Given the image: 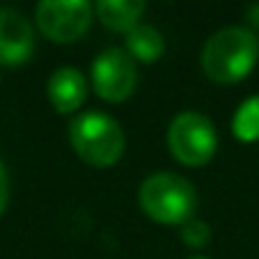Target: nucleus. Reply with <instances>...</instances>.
I'll list each match as a JSON object with an SVG mask.
<instances>
[{
	"instance_id": "f257e3e1",
	"label": "nucleus",
	"mask_w": 259,
	"mask_h": 259,
	"mask_svg": "<svg viewBox=\"0 0 259 259\" xmlns=\"http://www.w3.org/2000/svg\"><path fill=\"white\" fill-rule=\"evenodd\" d=\"M259 56V41L249 28L229 26L216 31L201 54V66L206 76L216 84H236L244 79Z\"/></svg>"
},
{
	"instance_id": "f03ea898",
	"label": "nucleus",
	"mask_w": 259,
	"mask_h": 259,
	"mask_svg": "<svg viewBox=\"0 0 259 259\" xmlns=\"http://www.w3.org/2000/svg\"><path fill=\"white\" fill-rule=\"evenodd\" d=\"M143 211L165 226H178L193 219L198 206V193L193 183L178 173H153L143 181L138 191Z\"/></svg>"
},
{
	"instance_id": "7ed1b4c3",
	"label": "nucleus",
	"mask_w": 259,
	"mask_h": 259,
	"mask_svg": "<svg viewBox=\"0 0 259 259\" xmlns=\"http://www.w3.org/2000/svg\"><path fill=\"white\" fill-rule=\"evenodd\" d=\"M74 153L92 168H109L124 153L122 127L104 112H84L69 124Z\"/></svg>"
},
{
	"instance_id": "20e7f679",
	"label": "nucleus",
	"mask_w": 259,
	"mask_h": 259,
	"mask_svg": "<svg viewBox=\"0 0 259 259\" xmlns=\"http://www.w3.org/2000/svg\"><path fill=\"white\" fill-rule=\"evenodd\" d=\"M216 145H219L216 127L206 114L181 112L173 117L168 127V148L178 163L188 168H201L213 158Z\"/></svg>"
},
{
	"instance_id": "39448f33",
	"label": "nucleus",
	"mask_w": 259,
	"mask_h": 259,
	"mask_svg": "<svg viewBox=\"0 0 259 259\" xmlns=\"http://www.w3.org/2000/svg\"><path fill=\"white\" fill-rule=\"evenodd\" d=\"M94 18V6L87 0H41L36 6V26L54 44L79 41Z\"/></svg>"
},
{
	"instance_id": "423d86ee",
	"label": "nucleus",
	"mask_w": 259,
	"mask_h": 259,
	"mask_svg": "<svg viewBox=\"0 0 259 259\" xmlns=\"http://www.w3.org/2000/svg\"><path fill=\"white\" fill-rule=\"evenodd\" d=\"M92 87L104 102L119 104L138 89V66L127 51L104 49L92 64Z\"/></svg>"
},
{
	"instance_id": "0eeeda50",
	"label": "nucleus",
	"mask_w": 259,
	"mask_h": 259,
	"mask_svg": "<svg viewBox=\"0 0 259 259\" xmlns=\"http://www.w3.org/2000/svg\"><path fill=\"white\" fill-rule=\"evenodd\" d=\"M36 31L33 23L16 8L0 6V64L21 66L33 56Z\"/></svg>"
},
{
	"instance_id": "6e6552de",
	"label": "nucleus",
	"mask_w": 259,
	"mask_h": 259,
	"mask_svg": "<svg viewBox=\"0 0 259 259\" xmlns=\"http://www.w3.org/2000/svg\"><path fill=\"white\" fill-rule=\"evenodd\" d=\"M49 102L56 112L71 114L87 102V79L79 69H56L49 79Z\"/></svg>"
},
{
	"instance_id": "1a4fd4ad",
	"label": "nucleus",
	"mask_w": 259,
	"mask_h": 259,
	"mask_svg": "<svg viewBox=\"0 0 259 259\" xmlns=\"http://www.w3.org/2000/svg\"><path fill=\"white\" fill-rule=\"evenodd\" d=\"M94 13L104 28L117 31V33H130L133 28L140 26L145 3L143 0H99L94 6Z\"/></svg>"
},
{
	"instance_id": "9d476101",
	"label": "nucleus",
	"mask_w": 259,
	"mask_h": 259,
	"mask_svg": "<svg viewBox=\"0 0 259 259\" xmlns=\"http://www.w3.org/2000/svg\"><path fill=\"white\" fill-rule=\"evenodd\" d=\"M127 54L133 56V61H143V64H155L163 51H165V41H163V33L153 26H138L127 33Z\"/></svg>"
},
{
	"instance_id": "9b49d317",
	"label": "nucleus",
	"mask_w": 259,
	"mask_h": 259,
	"mask_svg": "<svg viewBox=\"0 0 259 259\" xmlns=\"http://www.w3.org/2000/svg\"><path fill=\"white\" fill-rule=\"evenodd\" d=\"M231 133L241 143L259 140V97H249L236 112L231 122Z\"/></svg>"
},
{
	"instance_id": "f8f14e48",
	"label": "nucleus",
	"mask_w": 259,
	"mask_h": 259,
	"mask_svg": "<svg viewBox=\"0 0 259 259\" xmlns=\"http://www.w3.org/2000/svg\"><path fill=\"white\" fill-rule=\"evenodd\" d=\"M181 236H183L186 246L201 249V246H206V244L211 241V226H208L206 221H201V219H191V221L183 224Z\"/></svg>"
},
{
	"instance_id": "ddd939ff",
	"label": "nucleus",
	"mask_w": 259,
	"mask_h": 259,
	"mask_svg": "<svg viewBox=\"0 0 259 259\" xmlns=\"http://www.w3.org/2000/svg\"><path fill=\"white\" fill-rule=\"evenodd\" d=\"M8 196H11V186H8V170L3 165V160H0V216L6 213L8 208Z\"/></svg>"
},
{
	"instance_id": "4468645a",
	"label": "nucleus",
	"mask_w": 259,
	"mask_h": 259,
	"mask_svg": "<svg viewBox=\"0 0 259 259\" xmlns=\"http://www.w3.org/2000/svg\"><path fill=\"white\" fill-rule=\"evenodd\" d=\"M246 18H249L251 26H259V6H251V8L246 11Z\"/></svg>"
},
{
	"instance_id": "2eb2a0df",
	"label": "nucleus",
	"mask_w": 259,
	"mask_h": 259,
	"mask_svg": "<svg viewBox=\"0 0 259 259\" xmlns=\"http://www.w3.org/2000/svg\"><path fill=\"white\" fill-rule=\"evenodd\" d=\"M188 259H208V256H188Z\"/></svg>"
}]
</instances>
